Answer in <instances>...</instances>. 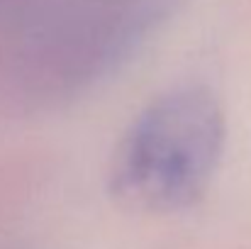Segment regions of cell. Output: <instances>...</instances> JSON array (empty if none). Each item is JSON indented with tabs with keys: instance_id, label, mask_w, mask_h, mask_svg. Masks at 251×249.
Wrapping results in <instances>:
<instances>
[{
	"instance_id": "6da1fadb",
	"label": "cell",
	"mask_w": 251,
	"mask_h": 249,
	"mask_svg": "<svg viewBox=\"0 0 251 249\" xmlns=\"http://www.w3.org/2000/svg\"><path fill=\"white\" fill-rule=\"evenodd\" d=\"M178 0H37L0 56V95L17 110H51L117 71Z\"/></svg>"
},
{
	"instance_id": "3957f363",
	"label": "cell",
	"mask_w": 251,
	"mask_h": 249,
	"mask_svg": "<svg viewBox=\"0 0 251 249\" xmlns=\"http://www.w3.org/2000/svg\"><path fill=\"white\" fill-rule=\"evenodd\" d=\"M7 2H10V0H0V7H2V5H7Z\"/></svg>"
},
{
	"instance_id": "7a4b0ae2",
	"label": "cell",
	"mask_w": 251,
	"mask_h": 249,
	"mask_svg": "<svg viewBox=\"0 0 251 249\" xmlns=\"http://www.w3.org/2000/svg\"><path fill=\"white\" fill-rule=\"evenodd\" d=\"M225 112L205 85H178L151 100L122 135L110 188L132 208L171 213L193 205L225 149Z\"/></svg>"
}]
</instances>
